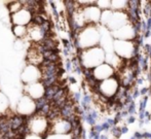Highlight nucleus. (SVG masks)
Returning <instances> with one entry per match:
<instances>
[{
  "instance_id": "1",
  "label": "nucleus",
  "mask_w": 151,
  "mask_h": 139,
  "mask_svg": "<svg viewBox=\"0 0 151 139\" xmlns=\"http://www.w3.org/2000/svg\"><path fill=\"white\" fill-rule=\"evenodd\" d=\"M101 34L98 25H88L75 34V46L79 51L100 46Z\"/></svg>"
},
{
  "instance_id": "8",
  "label": "nucleus",
  "mask_w": 151,
  "mask_h": 139,
  "mask_svg": "<svg viewBox=\"0 0 151 139\" xmlns=\"http://www.w3.org/2000/svg\"><path fill=\"white\" fill-rule=\"evenodd\" d=\"M100 34H101V39H100V46L106 54L108 53H113V44H114V38L111 34V31L107 29L106 27L101 26L99 27Z\"/></svg>"
},
{
  "instance_id": "4",
  "label": "nucleus",
  "mask_w": 151,
  "mask_h": 139,
  "mask_svg": "<svg viewBox=\"0 0 151 139\" xmlns=\"http://www.w3.org/2000/svg\"><path fill=\"white\" fill-rule=\"evenodd\" d=\"M119 88H120L119 80H118V78L116 76H114V77L108 78V80H105L103 82L99 83L97 92L100 95L105 97L106 99L111 100L114 99L115 96L117 95L118 91H119Z\"/></svg>"
},
{
  "instance_id": "2",
  "label": "nucleus",
  "mask_w": 151,
  "mask_h": 139,
  "mask_svg": "<svg viewBox=\"0 0 151 139\" xmlns=\"http://www.w3.org/2000/svg\"><path fill=\"white\" fill-rule=\"evenodd\" d=\"M79 59L82 68L93 69L101 64L105 63L106 53L101 46L88 49V50L79 51Z\"/></svg>"
},
{
  "instance_id": "9",
  "label": "nucleus",
  "mask_w": 151,
  "mask_h": 139,
  "mask_svg": "<svg viewBox=\"0 0 151 139\" xmlns=\"http://www.w3.org/2000/svg\"><path fill=\"white\" fill-rule=\"evenodd\" d=\"M84 18L88 23V25H99L101 21L102 10L97 5H91L86 8H82Z\"/></svg>"
},
{
  "instance_id": "17",
  "label": "nucleus",
  "mask_w": 151,
  "mask_h": 139,
  "mask_svg": "<svg viewBox=\"0 0 151 139\" xmlns=\"http://www.w3.org/2000/svg\"><path fill=\"white\" fill-rule=\"evenodd\" d=\"M96 5H97L102 12L111 9V0H101V1H97L96 2Z\"/></svg>"
},
{
  "instance_id": "7",
  "label": "nucleus",
  "mask_w": 151,
  "mask_h": 139,
  "mask_svg": "<svg viewBox=\"0 0 151 139\" xmlns=\"http://www.w3.org/2000/svg\"><path fill=\"white\" fill-rule=\"evenodd\" d=\"M129 22H131V19L127 12H113L111 20L106 28L109 31H115Z\"/></svg>"
},
{
  "instance_id": "14",
  "label": "nucleus",
  "mask_w": 151,
  "mask_h": 139,
  "mask_svg": "<svg viewBox=\"0 0 151 139\" xmlns=\"http://www.w3.org/2000/svg\"><path fill=\"white\" fill-rule=\"evenodd\" d=\"M42 58H43V60H45V61L57 63L59 60L58 51H45V52L42 54Z\"/></svg>"
},
{
  "instance_id": "5",
  "label": "nucleus",
  "mask_w": 151,
  "mask_h": 139,
  "mask_svg": "<svg viewBox=\"0 0 151 139\" xmlns=\"http://www.w3.org/2000/svg\"><path fill=\"white\" fill-rule=\"evenodd\" d=\"M111 34L115 40H127V41H134L138 36L137 26L133 22L127 23V25L122 26L115 31H111Z\"/></svg>"
},
{
  "instance_id": "11",
  "label": "nucleus",
  "mask_w": 151,
  "mask_h": 139,
  "mask_svg": "<svg viewBox=\"0 0 151 139\" xmlns=\"http://www.w3.org/2000/svg\"><path fill=\"white\" fill-rule=\"evenodd\" d=\"M9 123L12 131H17L22 126H24L25 124H28L26 122V117L24 115H14V117L9 119Z\"/></svg>"
},
{
  "instance_id": "6",
  "label": "nucleus",
  "mask_w": 151,
  "mask_h": 139,
  "mask_svg": "<svg viewBox=\"0 0 151 139\" xmlns=\"http://www.w3.org/2000/svg\"><path fill=\"white\" fill-rule=\"evenodd\" d=\"M114 76H116V70L106 62L93 69V77L99 83Z\"/></svg>"
},
{
  "instance_id": "12",
  "label": "nucleus",
  "mask_w": 151,
  "mask_h": 139,
  "mask_svg": "<svg viewBox=\"0 0 151 139\" xmlns=\"http://www.w3.org/2000/svg\"><path fill=\"white\" fill-rule=\"evenodd\" d=\"M129 1L125 0H113L111 1V10L113 12H127Z\"/></svg>"
},
{
  "instance_id": "10",
  "label": "nucleus",
  "mask_w": 151,
  "mask_h": 139,
  "mask_svg": "<svg viewBox=\"0 0 151 139\" xmlns=\"http://www.w3.org/2000/svg\"><path fill=\"white\" fill-rule=\"evenodd\" d=\"M105 62L107 64H109V65H111L112 67L116 70V73H117L118 71H120V70L122 69V68L124 67V66L127 65V61L121 59V58L118 57V56L116 55L114 52L106 54Z\"/></svg>"
},
{
  "instance_id": "15",
  "label": "nucleus",
  "mask_w": 151,
  "mask_h": 139,
  "mask_svg": "<svg viewBox=\"0 0 151 139\" xmlns=\"http://www.w3.org/2000/svg\"><path fill=\"white\" fill-rule=\"evenodd\" d=\"M112 14H113V10H111V9L102 12L100 25H101V26H104V27H107V25L109 24L110 20H111V18H112Z\"/></svg>"
},
{
  "instance_id": "13",
  "label": "nucleus",
  "mask_w": 151,
  "mask_h": 139,
  "mask_svg": "<svg viewBox=\"0 0 151 139\" xmlns=\"http://www.w3.org/2000/svg\"><path fill=\"white\" fill-rule=\"evenodd\" d=\"M61 88L62 87L60 85H58V83H56V85H50V87H48V88H45V90H44V97H45L48 101H52L54 97L56 96V94L60 91Z\"/></svg>"
},
{
  "instance_id": "3",
  "label": "nucleus",
  "mask_w": 151,
  "mask_h": 139,
  "mask_svg": "<svg viewBox=\"0 0 151 139\" xmlns=\"http://www.w3.org/2000/svg\"><path fill=\"white\" fill-rule=\"evenodd\" d=\"M113 51L118 57L125 61H132L137 55V44L136 40L127 41V40H115L114 39Z\"/></svg>"
},
{
  "instance_id": "16",
  "label": "nucleus",
  "mask_w": 151,
  "mask_h": 139,
  "mask_svg": "<svg viewBox=\"0 0 151 139\" xmlns=\"http://www.w3.org/2000/svg\"><path fill=\"white\" fill-rule=\"evenodd\" d=\"M50 103V101H48L47 99H46L45 97H40V98H38V99H36L35 100V104H36V111H35V114L36 113H38L40 110L43 108V106L44 105H46V104H48Z\"/></svg>"
}]
</instances>
